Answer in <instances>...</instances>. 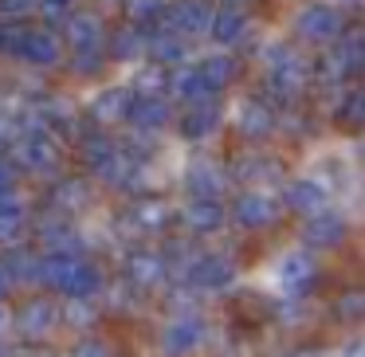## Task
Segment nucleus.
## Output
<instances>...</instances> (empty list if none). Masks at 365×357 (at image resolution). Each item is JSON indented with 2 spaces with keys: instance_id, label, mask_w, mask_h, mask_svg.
Instances as JSON below:
<instances>
[]
</instances>
